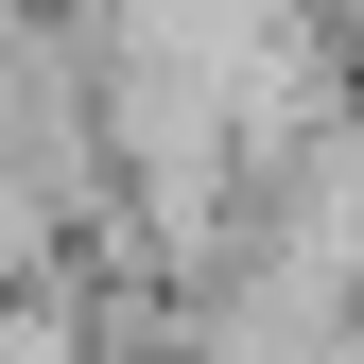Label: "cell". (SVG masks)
I'll list each match as a JSON object with an SVG mask.
<instances>
[{"label": "cell", "instance_id": "6da1fadb", "mask_svg": "<svg viewBox=\"0 0 364 364\" xmlns=\"http://www.w3.org/2000/svg\"><path fill=\"white\" fill-rule=\"evenodd\" d=\"M0 364H105V278H87V260L0 278Z\"/></svg>", "mask_w": 364, "mask_h": 364}, {"label": "cell", "instance_id": "7a4b0ae2", "mask_svg": "<svg viewBox=\"0 0 364 364\" xmlns=\"http://www.w3.org/2000/svg\"><path fill=\"white\" fill-rule=\"evenodd\" d=\"M53 260H70V191L35 156H0V278H53Z\"/></svg>", "mask_w": 364, "mask_h": 364}]
</instances>
